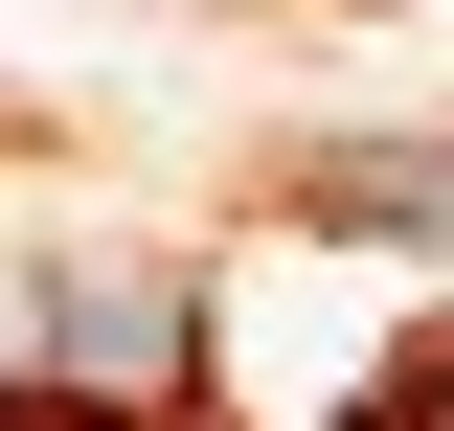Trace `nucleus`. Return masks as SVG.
I'll list each match as a JSON object with an SVG mask.
<instances>
[{
  "label": "nucleus",
  "instance_id": "7ed1b4c3",
  "mask_svg": "<svg viewBox=\"0 0 454 431\" xmlns=\"http://www.w3.org/2000/svg\"><path fill=\"white\" fill-rule=\"evenodd\" d=\"M0 318H23V295H0Z\"/></svg>",
  "mask_w": 454,
  "mask_h": 431
},
{
  "label": "nucleus",
  "instance_id": "f03ea898",
  "mask_svg": "<svg viewBox=\"0 0 454 431\" xmlns=\"http://www.w3.org/2000/svg\"><path fill=\"white\" fill-rule=\"evenodd\" d=\"M318 227H387V250H454V137H340Z\"/></svg>",
  "mask_w": 454,
  "mask_h": 431
},
{
  "label": "nucleus",
  "instance_id": "f257e3e1",
  "mask_svg": "<svg viewBox=\"0 0 454 431\" xmlns=\"http://www.w3.org/2000/svg\"><path fill=\"white\" fill-rule=\"evenodd\" d=\"M23 341H46V409H114V431H160L205 386V295L160 250H46L23 272Z\"/></svg>",
  "mask_w": 454,
  "mask_h": 431
}]
</instances>
